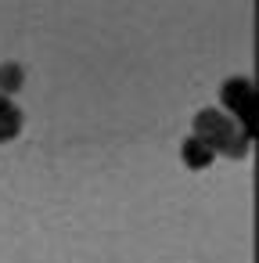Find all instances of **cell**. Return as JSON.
I'll return each instance as SVG.
<instances>
[{
  "label": "cell",
  "mask_w": 259,
  "mask_h": 263,
  "mask_svg": "<svg viewBox=\"0 0 259 263\" xmlns=\"http://www.w3.org/2000/svg\"><path fill=\"white\" fill-rule=\"evenodd\" d=\"M194 130H198L194 141H202L209 152H212V148H220V152H227V155H241V152H245V137H241L237 123H230V119L220 116V112H202V116L194 119Z\"/></svg>",
  "instance_id": "obj_1"
},
{
  "label": "cell",
  "mask_w": 259,
  "mask_h": 263,
  "mask_svg": "<svg viewBox=\"0 0 259 263\" xmlns=\"http://www.w3.org/2000/svg\"><path fill=\"white\" fill-rule=\"evenodd\" d=\"M223 101L245 119V130L252 134V112H255V98H252V87H248V80H230L227 83V90H223Z\"/></svg>",
  "instance_id": "obj_2"
},
{
  "label": "cell",
  "mask_w": 259,
  "mask_h": 263,
  "mask_svg": "<svg viewBox=\"0 0 259 263\" xmlns=\"http://www.w3.org/2000/svg\"><path fill=\"white\" fill-rule=\"evenodd\" d=\"M18 130H22V116H18V108H15L8 98H0V141H11Z\"/></svg>",
  "instance_id": "obj_3"
},
{
  "label": "cell",
  "mask_w": 259,
  "mask_h": 263,
  "mask_svg": "<svg viewBox=\"0 0 259 263\" xmlns=\"http://www.w3.org/2000/svg\"><path fill=\"white\" fill-rule=\"evenodd\" d=\"M184 155H187V162L198 170V166H205L209 159H212V152L202 144V141H187V148H184Z\"/></svg>",
  "instance_id": "obj_4"
},
{
  "label": "cell",
  "mask_w": 259,
  "mask_h": 263,
  "mask_svg": "<svg viewBox=\"0 0 259 263\" xmlns=\"http://www.w3.org/2000/svg\"><path fill=\"white\" fill-rule=\"evenodd\" d=\"M22 69L18 65H4V69H0V87H4V90H18L22 83Z\"/></svg>",
  "instance_id": "obj_5"
}]
</instances>
